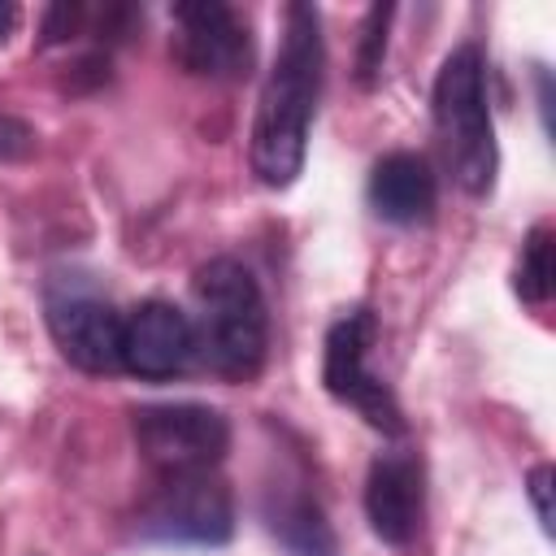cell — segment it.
Here are the masks:
<instances>
[{
	"mask_svg": "<svg viewBox=\"0 0 556 556\" xmlns=\"http://www.w3.org/2000/svg\"><path fill=\"white\" fill-rule=\"evenodd\" d=\"M321 87V22L313 4H287L282 43L265 74L252 122V169L265 187H287L304 169L308 122Z\"/></svg>",
	"mask_w": 556,
	"mask_h": 556,
	"instance_id": "obj_1",
	"label": "cell"
},
{
	"mask_svg": "<svg viewBox=\"0 0 556 556\" xmlns=\"http://www.w3.org/2000/svg\"><path fill=\"white\" fill-rule=\"evenodd\" d=\"M191 291H195V313H200L191 321L195 356H204V365L230 382L256 378L265 365V348H269V317H265L256 278L239 261L217 256L195 269Z\"/></svg>",
	"mask_w": 556,
	"mask_h": 556,
	"instance_id": "obj_2",
	"label": "cell"
},
{
	"mask_svg": "<svg viewBox=\"0 0 556 556\" xmlns=\"http://www.w3.org/2000/svg\"><path fill=\"white\" fill-rule=\"evenodd\" d=\"M434 135L452 178L482 195L495 182V126L486 109V74L482 52L473 43L456 48L434 78Z\"/></svg>",
	"mask_w": 556,
	"mask_h": 556,
	"instance_id": "obj_3",
	"label": "cell"
},
{
	"mask_svg": "<svg viewBox=\"0 0 556 556\" xmlns=\"http://www.w3.org/2000/svg\"><path fill=\"white\" fill-rule=\"evenodd\" d=\"M135 443L161 473H208L230 447V421L208 404H148L135 413Z\"/></svg>",
	"mask_w": 556,
	"mask_h": 556,
	"instance_id": "obj_4",
	"label": "cell"
},
{
	"mask_svg": "<svg viewBox=\"0 0 556 556\" xmlns=\"http://www.w3.org/2000/svg\"><path fill=\"white\" fill-rule=\"evenodd\" d=\"M139 530L161 543H200L217 547L235 530V504L226 482L208 473H174L148 495L139 513Z\"/></svg>",
	"mask_w": 556,
	"mask_h": 556,
	"instance_id": "obj_5",
	"label": "cell"
},
{
	"mask_svg": "<svg viewBox=\"0 0 556 556\" xmlns=\"http://www.w3.org/2000/svg\"><path fill=\"white\" fill-rule=\"evenodd\" d=\"M369 343H374V317L365 308L339 317L326 334V361H321V378H326V391L348 400L369 426L387 430V434H400L404 421H400V404L395 395L387 391V382L374 378L369 369Z\"/></svg>",
	"mask_w": 556,
	"mask_h": 556,
	"instance_id": "obj_6",
	"label": "cell"
},
{
	"mask_svg": "<svg viewBox=\"0 0 556 556\" xmlns=\"http://www.w3.org/2000/svg\"><path fill=\"white\" fill-rule=\"evenodd\" d=\"M122 313L83 287H52L48 291V330L61 356L87 374L122 369Z\"/></svg>",
	"mask_w": 556,
	"mask_h": 556,
	"instance_id": "obj_7",
	"label": "cell"
},
{
	"mask_svg": "<svg viewBox=\"0 0 556 556\" xmlns=\"http://www.w3.org/2000/svg\"><path fill=\"white\" fill-rule=\"evenodd\" d=\"M174 56L200 78H239L252 65V39L239 13L222 0L174 4Z\"/></svg>",
	"mask_w": 556,
	"mask_h": 556,
	"instance_id": "obj_8",
	"label": "cell"
},
{
	"mask_svg": "<svg viewBox=\"0 0 556 556\" xmlns=\"http://www.w3.org/2000/svg\"><path fill=\"white\" fill-rule=\"evenodd\" d=\"M195 361V326L169 300H148L122 321V369L148 382L187 374Z\"/></svg>",
	"mask_w": 556,
	"mask_h": 556,
	"instance_id": "obj_9",
	"label": "cell"
},
{
	"mask_svg": "<svg viewBox=\"0 0 556 556\" xmlns=\"http://www.w3.org/2000/svg\"><path fill=\"white\" fill-rule=\"evenodd\" d=\"M365 517L382 543H408L421 526V469L404 452H387L365 478Z\"/></svg>",
	"mask_w": 556,
	"mask_h": 556,
	"instance_id": "obj_10",
	"label": "cell"
},
{
	"mask_svg": "<svg viewBox=\"0 0 556 556\" xmlns=\"http://www.w3.org/2000/svg\"><path fill=\"white\" fill-rule=\"evenodd\" d=\"M369 204L378 217L413 226L434 208V174L417 152H391L369 174Z\"/></svg>",
	"mask_w": 556,
	"mask_h": 556,
	"instance_id": "obj_11",
	"label": "cell"
},
{
	"mask_svg": "<svg viewBox=\"0 0 556 556\" xmlns=\"http://www.w3.org/2000/svg\"><path fill=\"white\" fill-rule=\"evenodd\" d=\"M265 526L269 534L291 552V556H334V534L321 513V504L295 486H274L265 504Z\"/></svg>",
	"mask_w": 556,
	"mask_h": 556,
	"instance_id": "obj_12",
	"label": "cell"
},
{
	"mask_svg": "<svg viewBox=\"0 0 556 556\" xmlns=\"http://www.w3.org/2000/svg\"><path fill=\"white\" fill-rule=\"evenodd\" d=\"M552 274H556V265H552V230L539 226V230H530V239H526V248H521L517 295L530 300V304H543V300L552 295Z\"/></svg>",
	"mask_w": 556,
	"mask_h": 556,
	"instance_id": "obj_13",
	"label": "cell"
},
{
	"mask_svg": "<svg viewBox=\"0 0 556 556\" xmlns=\"http://www.w3.org/2000/svg\"><path fill=\"white\" fill-rule=\"evenodd\" d=\"M387 22H391V9L387 4H374L365 26H361V52H356V78L369 87L382 70V56H387Z\"/></svg>",
	"mask_w": 556,
	"mask_h": 556,
	"instance_id": "obj_14",
	"label": "cell"
},
{
	"mask_svg": "<svg viewBox=\"0 0 556 556\" xmlns=\"http://www.w3.org/2000/svg\"><path fill=\"white\" fill-rule=\"evenodd\" d=\"M35 152V130L13 117V113H0V161H22Z\"/></svg>",
	"mask_w": 556,
	"mask_h": 556,
	"instance_id": "obj_15",
	"label": "cell"
},
{
	"mask_svg": "<svg viewBox=\"0 0 556 556\" xmlns=\"http://www.w3.org/2000/svg\"><path fill=\"white\" fill-rule=\"evenodd\" d=\"M530 504H534V517H539V526H543V534H552V465H539V469H530Z\"/></svg>",
	"mask_w": 556,
	"mask_h": 556,
	"instance_id": "obj_16",
	"label": "cell"
},
{
	"mask_svg": "<svg viewBox=\"0 0 556 556\" xmlns=\"http://www.w3.org/2000/svg\"><path fill=\"white\" fill-rule=\"evenodd\" d=\"M83 22V4H52L43 17V43H61L65 35H74Z\"/></svg>",
	"mask_w": 556,
	"mask_h": 556,
	"instance_id": "obj_17",
	"label": "cell"
},
{
	"mask_svg": "<svg viewBox=\"0 0 556 556\" xmlns=\"http://www.w3.org/2000/svg\"><path fill=\"white\" fill-rule=\"evenodd\" d=\"M13 22H17V9H13L9 0H0V43L9 39V30H13Z\"/></svg>",
	"mask_w": 556,
	"mask_h": 556,
	"instance_id": "obj_18",
	"label": "cell"
}]
</instances>
